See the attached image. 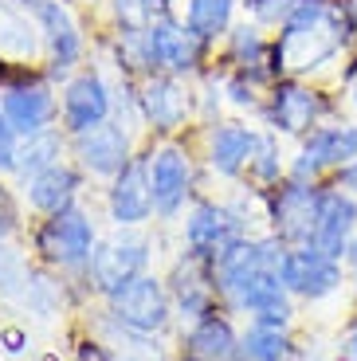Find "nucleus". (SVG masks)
I'll list each match as a JSON object with an SVG mask.
<instances>
[{
	"label": "nucleus",
	"instance_id": "1",
	"mask_svg": "<svg viewBox=\"0 0 357 361\" xmlns=\"http://www.w3.org/2000/svg\"><path fill=\"white\" fill-rule=\"evenodd\" d=\"M286 255V244L279 235L251 232L236 240L220 259L212 263L216 290L228 314L243 322H275V326H295L298 322V302L295 295L279 279V263Z\"/></svg>",
	"mask_w": 357,
	"mask_h": 361
},
{
	"label": "nucleus",
	"instance_id": "2",
	"mask_svg": "<svg viewBox=\"0 0 357 361\" xmlns=\"http://www.w3.org/2000/svg\"><path fill=\"white\" fill-rule=\"evenodd\" d=\"M357 51V27L346 0H298L275 32V67L291 79H326Z\"/></svg>",
	"mask_w": 357,
	"mask_h": 361
},
{
	"label": "nucleus",
	"instance_id": "3",
	"mask_svg": "<svg viewBox=\"0 0 357 361\" xmlns=\"http://www.w3.org/2000/svg\"><path fill=\"white\" fill-rule=\"evenodd\" d=\"M99 240H102L99 220H95V212L79 200V204L63 208L55 216H40L36 224H32V232H28V252H32V259H36L40 267L83 283Z\"/></svg>",
	"mask_w": 357,
	"mask_h": 361
},
{
	"label": "nucleus",
	"instance_id": "4",
	"mask_svg": "<svg viewBox=\"0 0 357 361\" xmlns=\"http://www.w3.org/2000/svg\"><path fill=\"white\" fill-rule=\"evenodd\" d=\"M145 169L153 189V224H181L188 204L200 197V154L185 137L145 142Z\"/></svg>",
	"mask_w": 357,
	"mask_h": 361
},
{
	"label": "nucleus",
	"instance_id": "5",
	"mask_svg": "<svg viewBox=\"0 0 357 361\" xmlns=\"http://www.w3.org/2000/svg\"><path fill=\"white\" fill-rule=\"evenodd\" d=\"M341 94L334 87L318 79H291V75H279L267 87V99L259 110V126L271 130V134L286 137V142H298L306 137L314 126L322 122H334L341 118Z\"/></svg>",
	"mask_w": 357,
	"mask_h": 361
},
{
	"label": "nucleus",
	"instance_id": "6",
	"mask_svg": "<svg viewBox=\"0 0 357 361\" xmlns=\"http://www.w3.org/2000/svg\"><path fill=\"white\" fill-rule=\"evenodd\" d=\"M145 271H153V240L145 235V228H114L110 235L99 240L79 287L83 295H95L102 302L110 290L126 287Z\"/></svg>",
	"mask_w": 357,
	"mask_h": 361
},
{
	"label": "nucleus",
	"instance_id": "7",
	"mask_svg": "<svg viewBox=\"0 0 357 361\" xmlns=\"http://www.w3.org/2000/svg\"><path fill=\"white\" fill-rule=\"evenodd\" d=\"M102 307H107L110 318H118L130 330H142V334H153V338L177 334V310H173V298L161 271H145L126 287L110 290L102 298Z\"/></svg>",
	"mask_w": 357,
	"mask_h": 361
},
{
	"label": "nucleus",
	"instance_id": "8",
	"mask_svg": "<svg viewBox=\"0 0 357 361\" xmlns=\"http://www.w3.org/2000/svg\"><path fill=\"white\" fill-rule=\"evenodd\" d=\"M138 118H142V134H150V142L153 137H181L197 122L193 79H177V75L138 79Z\"/></svg>",
	"mask_w": 357,
	"mask_h": 361
},
{
	"label": "nucleus",
	"instance_id": "9",
	"mask_svg": "<svg viewBox=\"0 0 357 361\" xmlns=\"http://www.w3.org/2000/svg\"><path fill=\"white\" fill-rule=\"evenodd\" d=\"M24 4L36 12V24L44 32L47 79L63 82L71 71L90 63V36H87V27H83V20L75 16L71 0H24Z\"/></svg>",
	"mask_w": 357,
	"mask_h": 361
},
{
	"label": "nucleus",
	"instance_id": "10",
	"mask_svg": "<svg viewBox=\"0 0 357 361\" xmlns=\"http://www.w3.org/2000/svg\"><path fill=\"white\" fill-rule=\"evenodd\" d=\"M110 118H114V82L99 59L83 63L59 82V130H67V137L102 126Z\"/></svg>",
	"mask_w": 357,
	"mask_h": 361
},
{
	"label": "nucleus",
	"instance_id": "11",
	"mask_svg": "<svg viewBox=\"0 0 357 361\" xmlns=\"http://www.w3.org/2000/svg\"><path fill=\"white\" fill-rule=\"evenodd\" d=\"M0 106L20 137H36L59 126V82L47 71H20L0 79Z\"/></svg>",
	"mask_w": 357,
	"mask_h": 361
},
{
	"label": "nucleus",
	"instance_id": "12",
	"mask_svg": "<svg viewBox=\"0 0 357 361\" xmlns=\"http://www.w3.org/2000/svg\"><path fill=\"white\" fill-rule=\"evenodd\" d=\"M263 126L248 122V118H220L212 126H200V165L208 177L224 180V185H243L248 165L255 157V145Z\"/></svg>",
	"mask_w": 357,
	"mask_h": 361
},
{
	"label": "nucleus",
	"instance_id": "13",
	"mask_svg": "<svg viewBox=\"0 0 357 361\" xmlns=\"http://www.w3.org/2000/svg\"><path fill=\"white\" fill-rule=\"evenodd\" d=\"M326 180H295L286 177L271 192H263V228L279 235L286 247H306L314 240L318 200Z\"/></svg>",
	"mask_w": 357,
	"mask_h": 361
},
{
	"label": "nucleus",
	"instance_id": "14",
	"mask_svg": "<svg viewBox=\"0 0 357 361\" xmlns=\"http://www.w3.org/2000/svg\"><path fill=\"white\" fill-rule=\"evenodd\" d=\"M279 279L283 287L295 295L298 307H322L338 298L341 290L353 287L346 271V259H334V255L318 252V247H286L283 263H279Z\"/></svg>",
	"mask_w": 357,
	"mask_h": 361
},
{
	"label": "nucleus",
	"instance_id": "15",
	"mask_svg": "<svg viewBox=\"0 0 357 361\" xmlns=\"http://www.w3.org/2000/svg\"><path fill=\"white\" fill-rule=\"evenodd\" d=\"M138 154H142V134L118 118L71 137V161L87 173V180H99V185L118 177Z\"/></svg>",
	"mask_w": 357,
	"mask_h": 361
},
{
	"label": "nucleus",
	"instance_id": "16",
	"mask_svg": "<svg viewBox=\"0 0 357 361\" xmlns=\"http://www.w3.org/2000/svg\"><path fill=\"white\" fill-rule=\"evenodd\" d=\"M47 47L36 12L24 0H0V79L20 71H44Z\"/></svg>",
	"mask_w": 357,
	"mask_h": 361
},
{
	"label": "nucleus",
	"instance_id": "17",
	"mask_svg": "<svg viewBox=\"0 0 357 361\" xmlns=\"http://www.w3.org/2000/svg\"><path fill=\"white\" fill-rule=\"evenodd\" d=\"M165 287H169L173 310H177V330L188 326V322H200V318L216 314V310H224L220 290H216L212 263H200V259H193V255H185V252H177V259L169 263Z\"/></svg>",
	"mask_w": 357,
	"mask_h": 361
},
{
	"label": "nucleus",
	"instance_id": "18",
	"mask_svg": "<svg viewBox=\"0 0 357 361\" xmlns=\"http://www.w3.org/2000/svg\"><path fill=\"white\" fill-rule=\"evenodd\" d=\"M87 334H90V353L95 361H173V350L165 345V338L142 334L130 330L118 318L107 314V307L99 302L95 318H87Z\"/></svg>",
	"mask_w": 357,
	"mask_h": 361
},
{
	"label": "nucleus",
	"instance_id": "19",
	"mask_svg": "<svg viewBox=\"0 0 357 361\" xmlns=\"http://www.w3.org/2000/svg\"><path fill=\"white\" fill-rule=\"evenodd\" d=\"M102 216L110 228H145L153 220V189L145 169V145L118 177L102 185Z\"/></svg>",
	"mask_w": 357,
	"mask_h": 361
},
{
	"label": "nucleus",
	"instance_id": "20",
	"mask_svg": "<svg viewBox=\"0 0 357 361\" xmlns=\"http://www.w3.org/2000/svg\"><path fill=\"white\" fill-rule=\"evenodd\" d=\"M220 67L224 71H240V75H248V79L271 87V82L279 79L275 32H267V27H259L255 20L240 16L236 27L224 36V44H220Z\"/></svg>",
	"mask_w": 357,
	"mask_h": 361
},
{
	"label": "nucleus",
	"instance_id": "21",
	"mask_svg": "<svg viewBox=\"0 0 357 361\" xmlns=\"http://www.w3.org/2000/svg\"><path fill=\"white\" fill-rule=\"evenodd\" d=\"M240 330L243 326L228 310L181 326L173 342V361H240Z\"/></svg>",
	"mask_w": 357,
	"mask_h": 361
},
{
	"label": "nucleus",
	"instance_id": "22",
	"mask_svg": "<svg viewBox=\"0 0 357 361\" xmlns=\"http://www.w3.org/2000/svg\"><path fill=\"white\" fill-rule=\"evenodd\" d=\"M83 189H87V173H83L71 157H63L59 165H52V169L36 173V177H28L24 185H16L24 208L36 220L40 216H55V212H63V208L79 204Z\"/></svg>",
	"mask_w": 357,
	"mask_h": 361
},
{
	"label": "nucleus",
	"instance_id": "23",
	"mask_svg": "<svg viewBox=\"0 0 357 361\" xmlns=\"http://www.w3.org/2000/svg\"><path fill=\"white\" fill-rule=\"evenodd\" d=\"M353 232H357V200L346 197L341 189H334L330 180H326L322 200H318V220H314L310 247L334 255V259H346Z\"/></svg>",
	"mask_w": 357,
	"mask_h": 361
},
{
	"label": "nucleus",
	"instance_id": "24",
	"mask_svg": "<svg viewBox=\"0 0 357 361\" xmlns=\"http://www.w3.org/2000/svg\"><path fill=\"white\" fill-rule=\"evenodd\" d=\"M240 361H306V345L295 338V326L243 322Z\"/></svg>",
	"mask_w": 357,
	"mask_h": 361
},
{
	"label": "nucleus",
	"instance_id": "25",
	"mask_svg": "<svg viewBox=\"0 0 357 361\" xmlns=\"http://www.w3.org/2000/svg\"><path fill=\"white\" fill-rule=\"evenodd\" d=\"M177 16L188 24L193 36L205 39L216 51L224 44V36L236 27V20L243 16V0H181Z\"/></svg>",
	"mask_w": 357,
	"mask_h": 361
},
{
	"label": "nucleus",
	"instance_id": "26",
	"mask_svg": "<svg viewBox=\"0 0 357 361\" xmlns=\"http://www.w3.org/2000/svg\"><path fill=\"white\" fill-rule=\"evenodd\" d=\"M63 157H71V137L67 130H44L36 137H20V149H16V165H12V185H24L28 177L59 165Z\"/></svg>",
	"mask_w": 357,
	"mask_h": 361
},
{
	"label": "nucleus",
	"instance_id": "27",
	"mask_svg": "<svg viewBox=\"0 0 357 361\" xmlns=\"http://www.w3.org/2000/svg\"><path fill=\"white\" fill-rule=\"evenodd\" d=\"M286 173H291L286 137L263 130V134H259V145H255V157H251V165H248L243 185H248V189H255V192H271L275 185H283V180H286Z\"/></svg>",
	"mask_w": 357,
	"mask_h": 361
},
{
	"label": "nucleus",
	"instance_id": "28",
	"mask_svg": "<svg viewBox=\"0 0 357 361\" xmlns=\"http://www.w3.org/2000/svg\"><path fill=\"white\" fill-rule=\"evenodd\" d=\"M102 12H107L110 32H138V27L153 24L157 16L177 12V8H173L169 0H107Z\"/></svg>",
	"mask_w": 357,
	"mask_h": 361
},
{
	"label": "nucleus",
	"instance_id": "29",
	"mask_svg": "<svg viewBox=\"0 0 357 361\" xmlns=\"http://www.w3.org/2000/svg\"><path fill=\"white\" fill-rule=\"evenodd\" d=\"M32 271H36L32 252H24L16 240H4V244H0V298H4V302H16L20 290L32 279Z\"/></svg>",
	"mask_w": 357,
	"mask_h": 361
},
{
	"label": "nucleus",
	"instance_id": "30",
	"mask_svg": "<svg viewBox=\"0 0 357 361\" xmlns=\"http://www.w3.org/2000/svg\"><path fill=\"white\" fill-rule=\"evenodd\" d=\"M263 99H267V87H263V82L248 79V75H240V71H224V102H228V110H236V114H243V118H259Z\"/></svg>",
	"mask_w": 357,
	"mask_h": 361
},
{
	"label": "nucleus",
	"instance_id": "31",
	"mask_svg": "<svg viewBox=\"0 0 357 361\" xmlns=\"http://www.w3.org/2000/svg\"><path fill=\"white\" fill-rule=\"evenodd\" d=\"M8 180L12 177L0 173V244L20 240V232H24V200H20V192H12L16 185H8Z\"/></svg>",
	"mask_w": 357,
	"mask_h": 361
},
{
	"label": "nucleus",
	"instance_id": "32",
	"mask_svg": "<svg viewBox=\"0 0 357 361\" xmlns=\"http://www.w3.org/2000/svg\"><path fill=\"white\" fill-rule=\"evenodd\" d=\"M295 8H298V0H248L243 4V16L255 20L259 27H267V32H279Z\"/></svg>",
	"mask_w": 357,
	"mask_h": 361
},
{
	"label": "nucleus",
	"instance_id": "33",
	"mask_svg": "<svg viewBox=\"0 0 357 361\" xmlns=\"http://www.w3.org/2000/svg\"><path fill=\"white\" fill-rule=\"evenodd\" d=\"M334 90L341 94V106L357 114V51L338 67V75H334Z\"/></svg>",
	"mask_w": 357,
	"mask_h": 361
},
{
	"label": "nucleus",
	"instance_id": "34",
	"mask_svg": "<svg viewBox=\"0 0 357 361\" xmlns=\"http://www.w3.org/2000/svg\"><path fill=\"white\" fill-rule=\"evenodd\" d=\"M16 149H20V134L12 130L8 114H4V106H0V173H4V177H12V165H16Z\"/></svg>",
	"mask_w": 357,
	"mask_h": 361
},
{
	"label": "nucleus",
	"instance_id": "35",
	"mask_svg": "<svg viewBox=\"0 0 357 361\" xmlns=\"http://www.w3.org/2000/svg\"><path fill=\"white\" fill-rule=\"evenodd\" d=\"M338 361H357V307L349 310L346 326L338 334Z\"/></svg>",
	"mask_w": 357,
	"mask_h": 361
},
{
	"label": "nucleus",
	"instance_id": "36",
	"mask_svg": "<svg viewBox=\"0 0 357 361\" xmlns=\"http://www.w3.org/2000/svg\"><path fill=\"white\" fill-rule=\"evenodd\" d=\"M330 185H334V189H341L346 197H353V200H357V157H353L349 165H341L338 173H334Z\"/></svg>",
	"mask_w": 357,
	"mask_h": 361
},
{
	"label": "nucleus",
	"instance_id": "37",
	"mask_svg": "<svg viewBox=\"0 0 357 361\" xmlns=\"http://www.w3.org/2000/svg\"><path fill=\"white\" fill-rule=\"evenodd\" d=\"M0 338L8 342V345H4V350H8V353H20V350H24V345H28V334H24V330H20V326H8V330H0Z\"/></svg>",
	"mask_w": 357,
	"mask_h": 361
},
{
	"label": "nucleus",
	"instance_id": "38",
	"mask_svg": "<svg viewBox=\"0 0 357 361\" xmlns=\"http://www.w3.org/2000/svg\"><path fill=\"white\" fill-rule=\"evenodd\" d=\"M346 271H349V279H353V287H357V232H353V240H349V252H346Z\"/></svg>",
	"mask_w": 357,
	"mask_h": 361
},
{
	"label": "nucleus",
	"instance_id": "39",
	"mask_svg": "<svg viewBox=\"0 0 357 361\" xmlns=\"http://www.w3.org/2000/svg\"><path fill=\"white\" fill-rule=\"evenodd\" d=\"M71 4H83V8H102L107 0H71Z\"/></svg>",
	"mask_w": 357,
	"mask_h": 361
},
{
	"label": "nucleus",
	"instance_id": "40",
	"mask_svg": "<svg viewBox=\"0 0 357 361\" xmlns=\"http://www.w3.org/2000/svg\"><path fill=\"white\" fill-rule=\"evenodd\" d=\"M346 8H349V16H353V27H357V0H346Z\"/></svg>",
	"mask_w": 357,
	"mask_h": 361
},
{
	"label": "nucleus",
	"instance_id": "41",
	"mask_svg": "<svg viewBox=\"0 0 357 361\" xmlns=\"http://www.w3.org/2000/svg\"><path fill=\"white\" fill-rule=\"evenodd\" d=\"M243 4H248V0H243Z\"/></svg>",
	"mask_w": 357,
	"mask_h": 361
},
{
	"label": "nucleus",
	"instance_id": "42",
	"mask_svg": "<svg viewBox=\"0 0 357 361\" xmlns=\"http://www.w3.org/2000/svg\"><path fill=\"white\" fill-rule=\"evenodd\" d=\"M353 290H357V287H353Z\"/></svg>",
	"mask_w": 357,
	"mask_h": 361
}]
</instances>
